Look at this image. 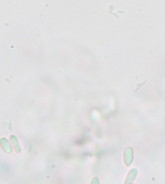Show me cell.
I'll use <instances>...</instances> for the list:
<instances>
[{"label": "cell", "instance_id": "obj_1", "mask_svg": "<svg viewBox=\"0 0 165 184\" xmlns=\"http://www.w3.org/2000/svg\"><path fill=\"white\" fill-rule=\"evenodd\" d=\"M133 157H134V153H133V150L131 147H128L125 149V153H124V162L125 164L129 167L133 162Z\"/></svg>", "mask_w": 165, "mask_h": 184}, {"label": "cell", "instance_id": "obj_2", "mask_svg": "<svg viewBox=\"0 0 165 184\" xmlns=\"http://www.w3.org/2000/svg\"><path fill=\"white\" fill-rule=\"evenodd\" d=\"M136 176H137V170H136L135 168H133V169H131V170L129 172L128 175H127L126 178H125V184L132 183L134 182V180L135 179Z\"/></svg>", "mask_w": 165, "mask_h": 184}, {"label": "cell", "instance_id": "obj_3", "mask_svg": "<svg viewBox=\"0 0 165 184\" xmlns=\"http://www.w3.org/2000/svg\"><path fill=\"white\" fill-rule=\"evenodd\" d=\"M9 140H10V143H12V146L13 147L14 150L16 151L17 153H21V147L19 145V143H18V140H17L16 136L11 135L9 138Z\"/></svg>", "mask_w": 165, "mask_h": 184}, {"label": "cell", "instance_id": "obj_4", "mask_svg": "<svg viewBox=\"0 0 165 184\" xmlns=\"http://www.w3.org/2000/svg\"><path fill=\"white\" fill-rule=\"evenodd\" d=\"M1 147L3 149V151L6 153H12V148L10 146V143H8V141L5 139V138H2L1 139Z\"/></svg>", "mask_w": 165, "mask_h": 184}]
</instances>
